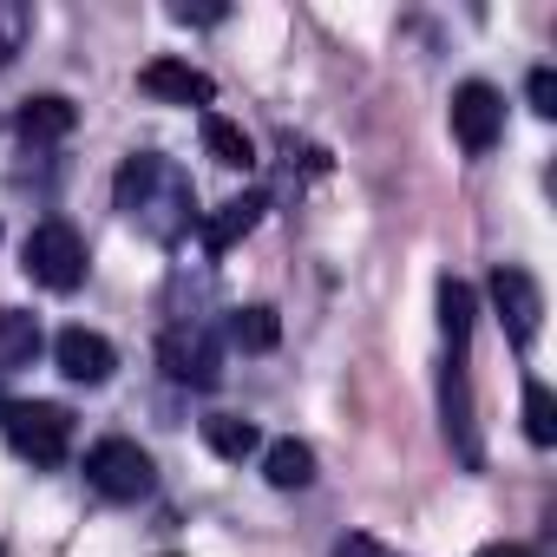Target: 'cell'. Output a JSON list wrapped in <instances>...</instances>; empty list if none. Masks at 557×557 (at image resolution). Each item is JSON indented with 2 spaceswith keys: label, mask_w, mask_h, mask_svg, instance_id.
I'll return each mask as SVG.
<instances>
[{
  "label": "cell",
  "mask_w": 557,
  "mask_h": 557,
  "mask_svg": "<svg viewBox=\"0 0 557 557\" xmlns=\"http://www.w3.org/2000/svg\"><path fill=\"white\" fill-rule=\"evenodd\" d=\"M112 197H119V210H125L151 243H177V236H190L197 216H203V210H197V190H190V171L171 164V158H158V151H132V158L119 164Z\"/></svg>",
  "instance_id": "cell-1"
},
{
  "label": "cell",
  "mask_w": 557,
  "mask_h": 557,
  "mask_svg": "<svg viewBox=\"0 0 557 557\" xmlns=\"http://www.w3.org/2000/svg\"><path fill=\"white\" fill-rule=\"evenodd\" d=\"M0 433L27 466H66L73 453V413L53 400H8L0 407Z\"/></svg>",
  "instance_id": "cell-2"
},
{
  "label": "cell",
  "mask_w": 557,
  "mask_h": 557,
  "mask_svg": "<svg viewBox=\"0 0 557 557\" xmlns=\"http://www.w3.org/2000/svg\"><path fill=\"white\" fill-rule=\"evenodd\" d=\"M21 269L34 275L40 289L73 296V289L86 283V243H79V230H73V223H60V216L34 223V230H27V243H21Z\"/></svg>",
  "instance_id": "cell-3"
},
{
  "label": "cell",
  "mask_w": 557,
  "mask_h": 557,
  "mask_svg": "<svg viewBox=\"0 0 557 557\" xmlns=\"http://www.w3.org/2000/svg\"><path fill=\"white\" fill-rule=\"evenodd\" d=\"M158 368L177 381V387H216L223 381V348L203 322H177L158 335Z\"/></svg>",
  "instance_id": "cell-4"
},
{
  "label": "cell",
  "mask_w": 557,
  "mask_h": 557,
  "mask_svg": "<svg viewBox=\"0 0 557 557\" xmlns=\"http://www.w3.org/2000/svg\"><path fill=\"white\" fill-rule=\"evenodd\" d=\"M485 289H492V309H498L511 348H531V342H537V322H544V289H537V275L518 269V262H498Z\"/></svg>",
  "instance_id": "cell-5"
},
{
  "label": "cell",
  "mask_w": 557,
  "mask_h": 557,
  "mask_svg": "<svg viewBox=\"0 0 557 557\" xmlns=\"http://www.w3.org/2000/svg\"><path fill=\"white\" fill-rule=\"evenodd\" d=\"M86 479H92V492H99V498L132 505V498H145V492H151V459H145L132 440H99V446L86 453Z\"/></svg>",
  "instance_id": "cell-6"
},
{
  "label": "cell",
  "mask_w": 557,
  "mask_h": 557,
  "mask_svg": "<svg viewBox=\"0 0 557 557\" xmlns=\"http://www.w3.org/2000/svg\"><path fill=\"white\" fill-rule=\"evenodd\" d=\"M498 132H505V99H498V86L466 79V86L453 92V138H459V151L485 158V151L498 145Z\"/></svg>",
  "instance_id": "cell-7"
},
{
  "label": "cell",
  "mask_w": 557,
  "mask_h": 557,
  "mask_svg": "<svg viewBox=\"0 0 557 557\" xmlns=\"http://www.w3.org/2000/svg\"><path fill=\"white\" fill-rule=\"evenodd\" d=\"M53 361H60L66 381H79V387H106L112 368H119V348H112L106 335H92V329H60Z\"/></svg>",
  "instance_id": "cell-8"
},
{
  "label": "cell",
  "mask_w": 557,
  "mask_h": 557,
  "mask_svg": "<svg viewBox=\"0 0 557 557\" xmlns=\"http://www.w3.org/2000/svg\"><path fill=\"white\" fill-rule=\"evenodd\" d=\"M138 92H151V99H164V106H210V99H216V79L197 73L190 60H151V66L138 73Z\"/></svg>",
  "instance_id": "cell-9"
},
{
  "label": "cell",
  "mask_w": 557,
  "mask_h": 557,
  "mask_svg": "<svg viewBox=\"0 0 557 557\" xmlns=\"http://www.w3.org/2000/svg\"><path fill=\"white\" fill-rule=\"evenodd\" d=\"M262 210H269V197H262V190H243V197H230V203L203 210V216H197L203 249H210V256H223L230 243H243V236L256 230V216H262Z\"/></svg>",
  "instance_id": "cell-10"
},
{
  "label": "cell",
  "mask_w": 557,
  "mask_h": 557,
  "mask_svg": "<svg viewBox=\"0 0 557 557\" xmlns=\"http://www.w3.org/2000/svg\"><path fill=\"white\" fill-rule=\"evenodd\" d=\"M262 479L275 492H302V485H315V453L302 440H269L262 446Z\"/></svg>",
  "instance_id": "cell-11"
},
{
  "label": "cell",
  "mask_w": 557,
  "mask_h": 557,
  "mask_svg": "<svg viewBox=\"0 0 557 557\" xmlns=\"http://www.w3.org/2000/svg\"><path fill=\"white\" fill-rule=\"evenodd\" d=\"M21 138H34V145H53V138H66L73 125H79V106L73 99H60V92H40V99H27L21 106Z\"/></svg>",
  "instance_id": "cell-12"
},
{
  "label": "cell",
  "mask_w": 557,
  "mask_h": 557,
  "mask_svg": "<svg viewBox=\"0 0 557 557\" xmlns=\"http://www.w3.org/2000/svg\"><path fill=\"white\" fill-rule=\"evenodd\" d=\"M203 151H210L216 164H230V171H249V164H256V138H249L236 119H223V112H203Z\"/></svg>",
  "instance_id": "cell-13"
},
{
  "label": "cell",
  "mask_w": 557,
  "mask_h": 557,
  "mask_svg": "<svg viewBox=\"0 0 557 557\" xmlns=\"http://www.w3.org/2000/svg\"><path fill=\"white\" fill-rule=\"evenodd\" d=\"M472 322H479V302H472V289L459 283V275H446V283H440V329H446L453 355H466V348H472Z\"/></svg>",
  "instance_id": "cell-14"
},
{
  "label": "cell",
  "mask_w": 557,
  "mask_h": 557,
  "mask_svg": "<svg viewBox=\"0 0 557 557\" xmlns=\"http://www.w3.org/2000/svg\"><path fill=\"white\" fill-rule=\"evenodd\" d=\"M203 446H210L216 459H249V453L262 446V433H256V420H243V413H210V420H203Z\"/></svg>",
  "instance_id": "cell-15"
},
{
  "label": "cell",
  "mask_w": 557,
  "mask_h": 557,
  "mask_svg": "<svg viewBox=\"0 0 557 557\" xmlns=\"http://www.w3.org/2000/svg\"><path fill=\"white\" fill-rule=\"evenodd\" d=\"M230 342H236V348H249V355H269L275 342H283V315L262 309V302H249V309H236V315H230Z\"/></svg>",
  "instance_id": "cell-16"
},
{
  "label": "cell",
  "mask_w": 557,
  "mask_h": 557,
  "mask_svg": "<svg viewBox=\"0 0 557 557\" xmlns=\"http://www.w3.org/2000/svg\"><path fill=\"white\" fill-rule=\"evenodd\" d=\"M40 355V322L27 309H0V361H34Z\"/></svg>",
  "instance_id": "cell-17"
},
{
  "label": "cell",
  "mask_w": 557,
  "mask_h": 557,
  "mask_svg": "<svg viewBox=\"0 0 557 557\" xmlns=\"http://www.w3.org/2000/svg\"><path fill=\"white\" fill-rule=\"evenodd\" d=\"M524 433L531 446H557V400L544 381H524Z\"/></svg>",
  "instance_id": "cell-18"
},
{
  "label": "cell",
  "mask_w": 557,
  "mask_h": 557,
  "mask_svg": "<svg viewBox=\"0 0 557 557\" xmlns=\"http://www.w3.org/2000/svg\"><path fill=\"white\" fill-rule=\"evenodd\" d=\"M34 34V14H27V0H0V66H14L21 47Z\"/></svg>",
  "instance_id": "cell-19"
},
{
  "label": "cell",
  "mask_w": 557,
  "mask_h": 557,
  "mask_svg": "<svg viewBox=\"0 0 557 557\" xmlns=\"http://www.w3.org/2000/svg\"><path fill=\"white\" fill-rule=\"evenodd\" d=\"M524 92H531V112H544V119L557 112V73H550V66H537V73L524 79Z\"/></svg>",
  "instance_id": "cell-20"
},
{
  "label": "cell",
  "mask_w": 557,
  "mask_h": 557,
  "mask_svg": "<svg viewBox=\"0 0 557 557\" xmlns=\"http://www.w3.org/2000/svg\"><path fill=\"white\" fill-rule=\"evenodd\" d=\"M177 21H184V27H216L223 8H177Z\"/></svg>",
  "instance_id": "cell-21"
},
{
  "label": "cell",
  "mask_w": 557,
  "mask_h": 557,
  "mask_svg": "<svg viewBox=\"0 0 557 557\" xmlns=\"http://www.w3.org/2000/svg\"><path fill=\"white\" fill-rule=\"evenodd\" d=\"M335 557H381V550H374V544H368V537H348V544H342V550H335Z\"/></svg>",
  "instance_id": "cell-22"
},
{
  "label": "cell",
  "mask_w": 557,
  "mask_h": 557,
  "mask_svg": "<svg viewBox=\"0 0 557 557\" xmlns=\"http://www.w3.org/2000/svg\"><path fill=\"white\" fill-rule=\"evenodd\" d=\"M479 557H531V550H524V544H485Z\"/></svg>",
  "instance_id": "cell-23"
},
{
  "label": "cell",
  "mask_w": 557,
  "mask_h": 557,
  "mask_svg": "<svg viewBox=\"0 0 557 557\" xmlns=\"http://www.w3.org/2000/svg\"><path fill=\"white\" fill-rule=\"evenodd\" d=\"M0 374H8V368H0ZM0 407H8V400H0Z\"/></svg>",
  "instance_id": "cell-24"
}]
</instances>
